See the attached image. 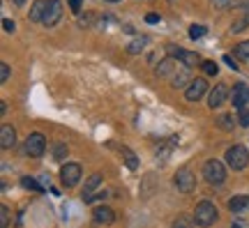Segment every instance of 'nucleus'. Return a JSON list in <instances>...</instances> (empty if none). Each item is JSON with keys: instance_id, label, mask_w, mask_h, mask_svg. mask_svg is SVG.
I'll return each mask as SVG.
<instances>
[{"instance_id": "20", "label": "nucleus", "mask_w": 249, "mask_h": 228, "mask_svg": "<svg viewBox=\"0 0 249 228\" xmlns=\"http://www.w3.org/2000/svg\"><path fill=\"white\" fill-rule=\"evenodd\" d=\"M217 127H222L226 132H233V129H235V118H233V113L217 115Z\"/></svg>"}, {"instance_id": "24", "label": "nucleus", "mask_w": 249, "mask_h": 228, "mask_svg": "<svg viewBox=\"0 0 249 228\" xmlns=\"http://www.w3.org/2000/svg\"><path fill=\"white\" fill-rule=\"evenodd\" d=\"M233 55L238 60H249V42H240V44L233 49Z\"/></svg>"}, {"instance_id": "36", "label": "nucleus", "mask_w": 249, "mask_h": 228, "mask_svg": "<svg viewBox=\"0 0 249 228\" xmlns=\"http://www.w3.org/2000/svg\"><path fill=\"white\" fill-rule=\"evenodd\" d=\"M213 2L217 5V7H226V5H229L231 0H213Z\"/></svg>"}, {"instance_id": "35", "label": "nucleus", "mask_w": 249, "mask_h": 228, "mask_svg": "<svg viewBox=\"0 0 249 228\" xmlns=\"http://www.w3.org/2000/svg\"><path fill=\"white\" fill-rule=\"evenodd\" d=\"M224 60H226V65H229L231 70H238V65L233 62V58H231V55H224Z\"/></svg>"}, {"instance_id": "16", "label": "nucleus", "mask_w": 249, "mask_h": 228, "mask_svg": "<svg viewBox=\"0 0 249 228\" xmlns=\"http://www.w3.org/2000/svg\"><path fill=\"white\" fill-rule=\"evenodd\" d=\"M46 7H49V0H35V5L30 7V14H28V18H30L33 23H37V21H44Z\"/></svg>"}, {"instance_id": "8", "label": "nucleus", "mask_w": 249, "mask_h": 228, "mask_svg": "<svg viewBox=\"0 0 249 228\" xmlns=\"http://www.w3.org/2000/svg\"><path fill=\"white\" fill-rule=\"evenodd\" d=\"M192 70H189V65L178 60V70L173 71V76H171V86L173 88H185L187 83H192Z\"/></svg>"}, {"instance_id": "32", "label": "nucleus", "mask_w": 249, "mask_h": 228, "mask_svg": "<svg viewBox=\"0 0 249 228\" xmlns=\"http://www.w3.org/2000/svg\"><path fill=\"white\" fill-rule=\"evenodd\" d=\"M67 5H70V9L74 12V14H79V12H81V5H83V0H67Z\"/></svg>"}, {"instance_id": "39", "label": "nucleus", "mask_w": 249, "mask_h": 228, "mask_svg": "<svg viewBox=\"0 0 249 228\" xmlns=\"http://www.w3.org/2000/svg\"><path fill=\"white\" fill-rule=\"evenodd\" d=\"M231 228H242V226H240V224H233V226H231Z\"/></svg>"}, {"instance_id": "29", "label": "nucleus", "mask_w": 249, "mask_h": 228, "mask_svg": "<svg viewBox=\"0 0 249 228\" xmlns=\"http://www.w3.org/2000/svg\"><path fill=\"white\" fill-rule=\"evenodd\" d=\"M203 35H205L203 26H192L189 28V37H192V39H198V37H203Z\"/></svg>"}, {"instance_id": "17", "label": "nucleus", "mask_w": 249, "mask_h": 228, "mask_svg": "<svg viewBox=\"0 0 249 228\" xmlns=\"http://www.w3.org/2000/svg\"><path fill=\"white\" fill-rule=\"evenodd\" d=\"M229 210L233 214H242V212H249V196H233L229 201Z\"/></svg>"}, {"instance_id": "6", "label": "nucleus", "mask_w": 249, "mask_h": 228, "mask_svg": "<svg viewBox=\"0 0 249 228\" xmlns=\"http://www.w3.org/2000/svg\"><path fill=\"white\" fill-rule=\"evenodd\" d=\"M81 175H83V168H81V164H76V161H70V164H65V166L60 168L62 187H76Z\"/></svg>"}, {"instance_id": "1", "label": "nucleus", "mask_w": 249, "mask_h": 228, "mask_svg": "<svg viewBox=\"0 0 249 228\" xmlns=\"http://www.w3.org/2000/svg\"><path fill=\"white\" fill-rule=\"evenodd\" d=\"M194 221L196 226L201 228H210L217 221V208H214V203L210 201H201L196 205V212H194Z\"/></svg>"}, {"instance_id": "25", "label": "nucleus", "mask_w": 249, "mask_h": 228, "mask_svg": "<svg viewBox=\"0 0 249 228\" xmlns=\"http://www.w3.org/2000/svg\"><path fill=\"white\" fill-rule=\"evenodd\" d=\"M65 157H67V145H65V143H55L53 145V159L55 161H62Z\"/></svg>"}, {"instance_id": "31", "label": "nucleus", "mask_w": 249, "mask_h": 228, "mask_svg": "<svg viewBox=\"0 0 249 228\" xmlns=\"http://www.w3.org/2000/svg\"><path fill=\"white\" fill-rule=\"evenodd\" d=\"M7 79H9V65L7 62H2V65H0V81L5 83Z\"/></svg>"}, {"instance_id": "18", "label": "nucleus", "mask_w": 249, "mask_h": 228, "mask_svg": "<svg viewBox=\"0 0 249 228\" xmlns=\"http://www.w3.org/2000/svg\"><path fill=\"white\" fill-rule=\"evenodd\" d=\"M14 140H17V132H14V127L2 124V129H0V145H2V150H9L12 145H14Z\"/></svg>"}, {"instance_id": "12", "label": "nucleus", "mask_w": 249, "mask_h": 228, "mask_svg": "<svg viewBox=\"0 0 249 228\" xmlns=\"http://www.w3.org/2000/svg\"><path fill=\"white\" fill-rule=\"evenodd\" d=\"M205 90H208V83H205V79H194L189 86H187V102H198L201 97L205 95Z\"/></svg>"}, {"instance_id": "37", "label": "nucleus", "mask_w": 249, "mask_h": 228, "mask_svg": "<svg viewBox=\"0 0 249 228\" xmlns=\"http://www.w3.org/2000/svg\"><path fill=\"white\" fill-rule=\"evenodd\" d=\"M12 2H14V5H26L28 0H12Z\"/></svg>"}, {"instance_id": "11", "label": "nucleus", "mask_w": 249, "mask_h": 228, "mask_svg": "<svg viewBox=\"0 0 249 228\" xmlns=\"http://www.w3.org/2000/svg\"><path fill=\"white\" fill-rule=\"evenodd\" d=\"M99 184H102V175H99V173H92V175L88 177V180H86V184H83V192H81V198H83V201H92V198H95V196H97V189H99Z\"/></svg>"}, {"instance_id": "22", "label": "nucleus", "mask_w": 249, "mask_h": 228, "mask_svg": "<svg viewBox=\"0 0 249 228\" xmlns=\"http://www.w3.org/2000/svg\"><path fill=\"white\" fill-rule=\"evenodd\" d=\"M145 42H148L145 37H136V39H132V42L127 44V51H129V53H134V55H136V53H141L143 49H145Z\"/></svg>"}, {"instance_id": "40", "label": "nucleus", "mask_w": 249, "mask_h": 228, "mask_svg": "<svg viewBox=\"0 0 249 228\" xmlns=\"http://www.w3.org/2000/svg\"><path fill=\"white\" fill-rule=\"evenodd\" d=\"M107 2H120V0H107Z\"/></svg>"}, {"instance_id": "30", "label": "nucleus", "mask_w": 249, "mask_h": 228, "mask_svg": "<svg viewBox=\"0 0 249 228\" xmlns=\"http://www.w3.org/2000/svg\"><path fill=\"white\" fill-rule=\"evenodd\" d=\"M238 123H240L242 127H249V108H242V111H240V118H238Z\"/></svg>"}, {"instance_id": "34", "label": "nucleus", "mask_w": 249, "mask_h": 228, "mask_svg": "<svg viewBox=\"0 0 249 228\" xmlns=\"http://www.w3.org/2000/svg\"><path fill=\"white\" fill-rule=\"evenodd\" d=\"M2 28H5L7 33H14V21H12V18H2Z\"/></svg>"}, {"instance_id": "4", "label": "nucleus", "mask_w": 249, "mask_h": 228, "mask_svg": "<svg viewBox=\"0 0 249 228\" xmlns=\"http://www.w3.org/2000/svg\"><path fill=\"white\" fill-rule=\"evenodd\" d=\"M44 152H46L44 134H39V132L28 134L26 143H23V155H28V157H42Z\"/></svg>"}, {"instance_id": "41", "label": "nucleus", "mask_w": 249, "mask_h": 228, "mask_svg": "<svg viewBox=\"0 0 249 228\" xmlns=\"http://www.w3.org/2000/svg\"><path fill=\"white\" fill-rule=\"evenodd\" d=\"M245 108H249V102H247V106H245Z\"/></svg>"}, {"instance_id": "33", "label": "nucleus", "mask_w": 249, "mask_h": 228, "mask_svg": "<svg viewBox=\"0 0 249 228\" xmlns=\"http://www.w3.org/2000/svg\"><path fill=\"white\" fill-rule=\"evenodd\" d=\"M145 23H150V26H155V23H160V14H155V12H150V14H145Z\"/></svg>"}, {"instance_id": "27", "label": "nucleus", "mask_w": 249, "mask_h": 228, "mask_svg": "<svg viewBox=\"0 0 249 228\" xmlns=\"http://www.w3.org/2000/svg\"><path fill=\"white\" fill-rule=\"evenodd\" d=\"M0 228H9V208L0 205Z\"/></svg>"}, {"instance_id": "23", "label": "nucleus", "mask_w": 249, "mask_h": 228, "mask_svg": "<svg viewBox=\"0 0 249 228\" xmlns=\"http://www.w3.org/2000/svg\"><path fill=\"white\" fill-rule=\"evenodd\" d=\"M21 187H26V189H30V192H44V187L37 182L35 177H28V175L21 177Z\"/></svg>"}, {"instance_id": "13", "label": "nucleus", "mask_w": 249, "mask_h": 228, "mask_svg": "<svg viewBox=\"0 0 249 228\" xmlns=\"http://www.w3.org/2000/svg\"><path fill=\"white\" fill-rule=\"evenodd\" d=\"M62 17V2L60 0H49V7H46V14H44V26H55Z\"/></svg>"}, {"instance_id": "14", "label": "nucleus", "mask_w": 249, "mask_h": 228, "mask_svg": "<svg viewBox=\"0 0 249 228\" xmlns=\"http://www.w3.org/2000/svg\"><path fill=\"white\" fill-rule=\"evenodd\" d=\"M92 219L97 221V224H104V226H108V224H113L116 221V212L111 210L108 205H97V208H92Z\"/></svg>"}, {"instance_id": "15", "label": "nucleus", "mask_w": 249, "mask_h": 228, "mask_svg": "<svg viewBox=\"0 0 249 228\" xmlns=\"http://www.w3.org/2000/svg\"><path fill=\"white\" fill-rule=\"evenodd\" d=\"M178 70V60H173V58H166V60H161L157 67H155V74L164 79V76H173V71Z\"/></svg>"}, {"instance_id": "19", "label": "nucleus", "mask_w": 249, "mask_h": 228, "mask_svg": "<svg viewBox=\"0 0 249 228\" xmlns=\"http://www.w3.org/2000/svg\"><path fill=\"white\" fill-rule=\"evenodd\" d=\"M120 157H123V161L127 164L129 171H136V168H139V157H136V152H134L132 148L123 145V148H120Z\"/></svg>"}, {"instance_id": "38", "label": "nucleus", "mask_w": 249, "mask_h": 228, "mask_svg": "<svg viewBox=\"0 0 249 228\" xmlns=\"http://www.w3.org/2000/svg\"><path fill=\"white\" fill-rule=\"evenodd\" d=\"M242 7H247V9H249V0H245V2H242Z\"/></svg>"}, {"instance_id": "28", "label": "nucleus", "mask_w": 249, "mask_h": 228, "mask_svg": "<svg viewBox=\"0 0 249 228\" xmlns=\"http://www.w3.org/2000/svg\"><path fill=\"white\" fill-rule=\"evenodd\" d=\"M247 26H249V14H247V17H242L240 21H235V23H233V26H231V33H242V30H245Z\"/></svg>"}, {"instance_id": "10", "label": "nucleus", "mask_w": 249, "mask_h": 228, "mask_svg": "<svg viewBox=\"0 0 249 228\" xmlns=\"http://www.w3.org/2000/svg\"><path fill=\"white\" fill-rule=\"evenodd\" d=\"M231 102H233V106L240 108V111L247 106V102H249V86L247 83H235V86H233Z\"/></svg>"}, {"instance_id": "21", "label": "nucleus", "mask_w": 249, "mask_h": 228, "mask_svg": "<svg viewBox=\"0 0 249 228\" xmlns=\"http://www.w3.org/2000/svg\"><path fill=\"white\" fill-rule=\"evenodd\" d=\"M194 226H196L194 217H187V214H178L173 219V228H194Z\"/></svg>"}, {"instance_id": "26", "label": "nucleus", "mask_w": 249, "mask_h": 228, "mask_svg": "<svg viewBox=\"0 0 249 228\" xmlns=\"http://www.w3.org/2000/svg\"><path fill=\"white\" fill-rule=\"evenodd\" d=\"M203 71L208 74V76H217V74H219V67H217V62L205 60L203 62Z\"/></svg>"}, {"instance_id": "3", "label": "nucleus", "mask_w": 249, "mask_h": 228, "mask_svg": "<svg viewBox=\"0 0 249 228\" xmlns=\"http://www.w3.org/2000/svg\"><path fill=\"white\" fill-rule=\"evenodd\" d=\"M226 164L233 168V171H242V168L249 164V152L245 145H231L226 150Z\"/></svg>"}, {"instance_id": "9", "label": "nucleus", "mask_w": 249, "mask_h": 228, "mask_svg": "<svg viewBox=\"0 0 249 228\" xmlns=\"http://www.w3.org/2000/svg\"><path fill=\"white\" fill-rule=\"evenodd\" d=\"M226 99H231V97H229V88H226L224 83H217V86L210 90V97H208V106H210V108L214 111V108H219V106H222Z\"/></svg>"}, {"instance_id": "5", "label": "nucleus", "mask_w": 249, "mask_h": 228, "mask_svg": "<svg viewBox=\"0 0 249 228\" xmlns=\"http://www.w3.org/2000/svg\"><path fill=\"white\" fill-rule=\"evenodd\" d=\"M173 184L180 193H192L196 189V175L189 168H180L178 173L173 175Z\"/></svg>"}, {"instance_id": "2", "label": "nucleus", "mask_w": 249, "mask_h": 228, "mask_svg": "<svg viewBox=\"0 0 249 228\" xmlns=\"http://www.w3.org/2000/svg\"><path fill=\"white\" fill-rule=\"evenodd\" d=\"M203 177L213 187H217V184H222L226 180V168H224V164L219 159H208L203 164Z\"/></svg>"}, {"instance_id": "7", "label": "nucleus", "mask_w": 249, "mask_h": 228, "mask_svg": "<svg viewBox=\"0 0 249 228\" xmlns=\"http://www.w3.org/2000/svg\"><path fill=\"white\" fill-rule=\"evenodd\" d=\"M166 53H169V58H173V60H180V62H185V65H196V62L201 60L196 53H192V51H185V49H180V46H176V44H169L166 46Z\"/></svg>"}]
</instances>
